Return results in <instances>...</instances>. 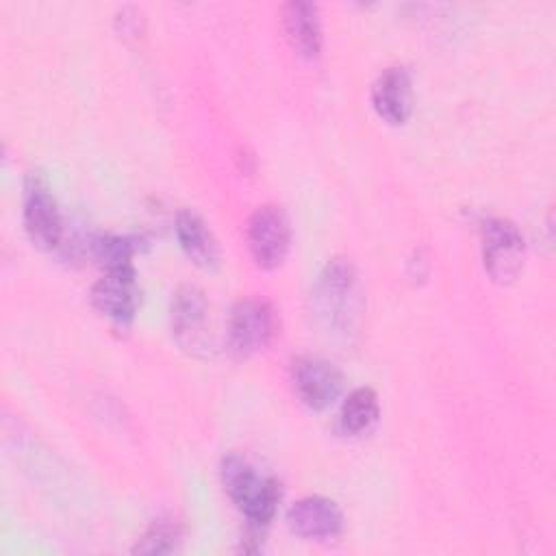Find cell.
<instances>
[{
  "label": "cell",
  "mask_w": 556,
  "mask_h": 556,
  "mask_svg": "<svg viewBox=\"0 0 556 556\" xmlns=\"http://www.w3.org/2000/svg\"><path fill=\"white\" fill-rule=\"evenodd\" d=\"M222 484L252 528H265L271 521L280 502V486L274 478L232 454L222 463Z\"/></svg>",
  "instance_id": "1"
},
{
  "label": "cell",
  "mask_w": 556,
  "mask_h": 556,
  "mask_svg": "<svg viewBox=\"0 0 556 556\" xmlns=\"http://www.w3.org/2000/svg\"><path fill=\"white\" fill-rule=\"evenodd\" d=\"M317 317L337 332H348L356 317L358 280L354 265L345 258H332L317 276L313 289Z\"/></svg>",
  "instance_id": "2"
},
{
  "label": "cell",
  "mask_w": 556,
  "mask_h": 556,
  "mask_svg": "<svg viewBox=\"0 0 556 556\" xmlns=\"http://www.w3.org/2000/svg\"><path fill=\"white\" fill-rule=\"evenodd\" d=\"M278 332L276 311L258 298L239 300L228 317V343L239 356L263 352Z\"/></svg>",
  "instance_id": "3"
},
{
  "label": "cell",
  "mask_w": 556,
  "mask_h": 556,
  "mask_svg": "<svg viewBox=\"0 0 556 556\" xmlns=\"http://www.w3.org/2000/svg\"><path fill=\"white\" fill-rule=\"evenodd\" d=\"M482 261L489 276L497 282H510L519 276L526 256V243L517 226L504 217H489L480 228Z\"/></svg>",
  "instance_id": "4"
},
{
  "label": "cell",
  "mask_w": 556,
  "mask_h": 556,
  "mask_svg": "<svg viewBox=\"0 0 556 556\" xmlns=\"http://www.w3.org/2000/svg\"><path fill=\"white\" fill-rule=\"evenodd\" d=\"M172 334L187 352L200 354L211 345V306L195 285H182L169 308Z\"/></svg>",
  "instance_id": "5"
},
{
  "label": "cell",
  "mask_w": 556,
  "mask_h": 556,
  "mask_svg": "<svg viewBox=\"0 0 556 556\" xmlns=\"http://www.w3.org/2000/svg\"><path fill=\"white\" fill-rule=\"evenodd\" d=\"M24 228L28 239L41 248L52 250L61 243L63 237V222L56 200L48 187V182L39 174H28L24 182Z\"/></svg>",
  "instance_id": "6"
},
{
  "label": "cell",
  "mask_w": 556,
  "mask_h": 556,
  "mask_svg": "<svg viewBox=\"0 0 556 556\" xmlns=\"http://www.w3.org/2000/svg\"><path fill=\"white\" fill-rule=\"evenodd\" d=\"M245 235L252 258L258 267L274 269L285 261L291 245V226L280 206H258L248 219Z\"/></svg>",
  "instance_id": "7"
},
{
  "label": "cell",
  "mask_w": 556,
  "mask_h": 556,
  "mask_svg": "<svg viewBox=\"0 0 556 556\" xmlns=\"http://www.w3.org/2000/svg\"><path fill=\"white\" fill-rule=\"evenodd\" d=\"M291 378L298 397L313 410L328 408L343 389L341 371L319 356H302L293 361Z\"/></svg>",
  "instance_id": "8"
},
{
  "label": "cell",
  "mask_w": 556,
  "mask_h": 556,
  "mask_svg": "<svg viewBox=\"0 0 556 556\" xmlns=\"http://www.w3.org/2000/svg\"><path fill=\"white\" fill-rule=\"evenodd\" d=\"M139 285L135 269H115L106 271L91 287L93 306L115 324H128L139 306Z\"/></svg>",
  "instance_id": "9"
},
{
  "label": "cell",
  "mask_w": 556,
  "mask_h": 556,
  "mask_svg": "<svg viewBox=\"0 0 556 556\" xmlns=\"http://www.w3.org/2000/svg\"><path fill=\"white\" fill-rule=\"evenodd\" d=\"M287 526L298 536L326 541L341 534L343 513L337 502L321 495H308L287 510Z\"/></svg>",
  "instance_id": "10"
},
{
  "label": "cell",
  "mask_w": 556,
  "mask_h": 556,
  "mask_svg": "<svg viewBox=\"0 0 556 556\" xmlns=\"http://www.w3.org/2000/svg\"><path fill=\"white\" fill-rule=\"evenodd\" d=\"M371 104L380 119L400 126L413 111V83L404 67H387L371 87Z\"/></svg>",
  "instance_id": "11"
},
{
  "label": "cell",
  "mask_w": 556,
  "mask_h": 556,
  "mask_svg": "<svg viewBox=\"0 0 556 556\" xmlns=\"http://www.w3.org/2000/svg\"><path fill=\"white\" fill-rule=\"evenodd\" d=\"M282 26L289 43L302 56H317L321 50V22L311 2H289L282 7Z\"/></svg>",
  "instance_id": "12"
},
{
  "label": "cell",
  "mask_w": 556,
  "mask_h": 556,
  "mask_svg": "<svg viewBox=\"0 0 556 556\" xmlns=\"http://www.w3.org/2000/svg\"><path fill=\"white\" fill-rule=\"evenodd\" d=\"M176 237L182 252L193 261L198 267L213 269L219 263V248L217 241L206 226V222L193 211H180L176 215Z\"/></svg>",
  "instance_id": "13"
},
{
  "label": "cell",
  "mask_w": 556,
  "mask_h": 556,
  "mask_svg": "<svg viewBox=\"0 0 556 556\" xmlns=\"http://www.w3.org/2000/svg\"><path fill=\"white\" fill-rule=\"evenodd\" d=\"M380 406H378V395L369 387H358L354 389L341 406V426L350 434H363L374 428L378 421Z\"/></svg>",
  "instance_id": "14"
},
{
  "label": "cell",
  "mask_w": 556,
  "mask_h": 556,
  "mask_svg": "<svg viewBox=\"0 0 556 556\" xmlns=\"http://www.w3.org/2000/svg\"><path fill=\"white\" fill-rule=\"evenodd\" d=\"M135 250H137V243L132 237L102 235V237L93 239V256L100 261V265L106 271L132 269Z\"/></svg>",
  "instance_id": "15"
},
{
  "label": "cell",
  "mask_w": 556,
  "mask_h": 556,
  "mask_svg": "<svg viewBox=\"0 0 556 556\" xmlns=\"http://www.w3.org/2000/svg\"><path fill=\"white\" fill-rule=\"evenodd\" d=\"M180 541V530L172 521H154L141 541L135 545V552L139 554H167L176 549V543Z\"/></svg>",
  "instance_id": "16"
}]
</instances>
